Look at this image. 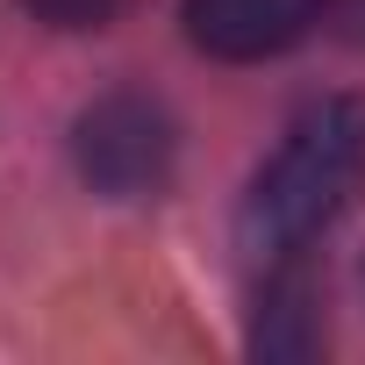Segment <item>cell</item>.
<instances>
[{
  "label": "cell",
  "mask_w": 365,
  "mask_h": 365,
  "mask_svg": "<svg viewBox=\"0 0 365 365\" xmlns=\"http://www.w3.org/2000/svg\"><path fill=\"white\" fill-rule=\"evenodd\" d=\"M22 8L36 22H51V29H108L129 0H22Z\"/></svg>",
  "instance_id": "obj_5"
},
{
  "label": "cell",
  "mask_w": 365,
  "mask_h": 365,
  "mask_svg": "<svg viewBox=\"0 0 365 365\" xmlns=\"http://www.w3.org/2000/svg\"><path fill=\"white\" fill-rule=\"evenodd\" d=\"M329 0H187V36L194 51L222 58V65H258L294 51Z\"/></svg>",
  "instance_id": "obj_3"
},
{
  "label": "cell",
  "mask_w": 365,
  "mask_h": 365,
  "mask_svg": "<svg viewBox=\"0 0 365 365\" xmlns=\"http://www.w3.org/2000/svg\"><path fill=\"white\" fill-rule=\"evenodd\" d=\"M365 179V101H315L265 158L244 201V244L258 258H301Z\"/></svg>",
  "instance_id": "obj_1"
},
{
  "label": "cell",
  "mask_w": 365,
  "mask_h": 365,
  "mask_svg": "<svg viewBox=\"0 0 365 365\" xmlns=\"http://www.w3.org/2000/svg\"><path fill=\"white\" fill-rule=\"evenodd\" d=\"M322 344V315H315V287L294 272V258H279V279L265 287L258 301V351H279V358H301Z\"/></svg>",
  "instance_id": "obj_4"
},
{
  "label": "cell",
  "mask_w": 365,
  "mask_h": 365,
  "mask_svg": "<svg viewBox=\"0 0 365 365\" xmlns=\"http://www.w3.org/2000/svg\"><path fill=\"white\" fill-rule=\"evenodd\" d=\"M72 158H79L93 194L136 201V194H158L172 179L179 136H172V115L150 93H101L72 129Z\"/></svg>",
  "instance_id": "obj_2"
}]
</instances>
